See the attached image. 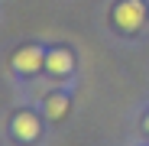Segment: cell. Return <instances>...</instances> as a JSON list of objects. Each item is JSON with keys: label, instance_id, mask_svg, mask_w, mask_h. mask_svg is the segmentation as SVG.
<instances>
[{"label": "cell", "instance_id": "6da1fadb", "mask_svg": "<svg viewBox=\"0 0 149 146\" xmlns=\"http://www.w3.org/2000/svg\"><path fill=\"white\" fill-rule=\"evenodd\" d=\"M113 23L123 33H136L146 23V7L139 3V0H120V3L113 7Z\"/></svg>", "mask_w": 149, "mask_h": 146}, {"label": "cell", "instance_id": "3957f363", "mask_svg": "<svg viewBox=\"0 0 149 146\" xmlns=\"http://www.w3.org/2000/svg\"><path fill=\"white\" fill-rule=\"evenodd\" d=\"M13 136L16 140H36L39 136V120L33 117V114H16L13 117Z\"/></svg>", "mask_w": 149, "mask_h": 146}, {"label": "cell", "instance_id": "7a4b0ae2", "mask_svg": "<svg viewBox=\"0 0 149 146\" xmlns=\"http://www.w3.org/2000/svg\"><path fill=\"white\" fill-rule=\"evenodd\" d=\"M42 65H45V52L39 45H23L19 52L13 55V68L23 71V75H33V71H39Z\"/></svg>", "mask_w": 149, "mask_h": 146}, {"label": "cell", "instance_id": "8992f818", "mask_svg": "<svg viewBox=\"0 0 149 146\" xmlns=\"http://www.w3.org/2000/svg\"><path fill=\"white\" fill-rule=\"evenodd\" d=\"M143 127H146V133H149V117H146V124H143Z\"/></svg>", "mask_w": 149, "mask_h": 146}, {"label": "cell", "instance_id": "5b68a950", "mask_svg": "<svg viewBox=\"0 0 149 146\" xmlns=\"http://www.w3.org/2000/svg\"><path fill=\"white\" fill-rule=\"evenodd\" d=\"M45 114L52 117V120H62V117L68 114V97H65V94H52V97L45 101Z\"/></svg>", "mask_w": 149, "mask_h": 146}, {"label": "cell", "instance_id": "277c9868", "mask_svg": "<svg viewBox=\"0 0 149 146\" xmlns=\"http://www.w3.org/2000/svg\"><path fill=\"white\" fill-rule=\"evenodd\" d=\"M74 65L71 52H65V49H52V52H45V68L52 71V75H68Z\"/></svg>", "mask_w": 149, "mask_h": 146}]
</instances>
